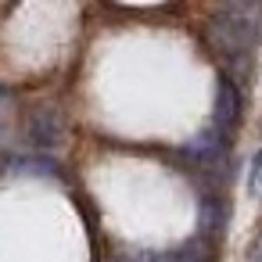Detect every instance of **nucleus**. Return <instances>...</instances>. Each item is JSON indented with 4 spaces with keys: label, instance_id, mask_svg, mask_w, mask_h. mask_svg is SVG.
I'll return each mask as SVG.
<instances>
[{
    "label": "nucleus",
    "instance_id": "obj_5",
    "mask_svg": "<svg viewBox=\"0 0 262 262\" xmlns=\"http://www.w3.org/2000/svg\"><path fill=\"white\" fill-rule=\"evenodd\" d=\"M248 194H251V198H262V151L251 158V169H248Z\"/></svg>",
    "mask_w": 262,
    "mask_h": 262
},
{
    "label": "nucleus",
    "instance_id": "obj_6",
    "mask_svg": "<svg viewBox=\"0 0 262 262\" xmlns=\"http://www.w3.org/2000/svg\"><path fill=\"white\" fill-rule=\"evenodd\" d=\"M8 169H18V172H26V169H29V172H43V176H47V172H54L47 162H33V158H15V162H8Z\"/></svg>",
    "mask_w": 262,
    "mask_h": 262
},
{
    "label": "nucleus",
    "instance_id": "obj_8",
    "mask_svg": "<svg viewBox=\"0 0 262 262\" xmlns=\"http://www.w3.org/2000/svg\"><path fill=\"white\" fill-rule=\"evenodd\" d=\"M248 258H251V262H262V233L248 244Z\"/></svg>",
    "mask_w": 262,
    "mask_h": 262
},
{
    "label": "nucleus",
    "instance_id": "obj_3",
    "mask_svg": "<svg viewBox=\"0 0 262 262\" xmlns=\"http://www.w3.org/2000/svg\"><path fill=\"white\" fill-rule=\"evenodd\" d=\"M61 133H65V126H61L58 112H40V115H33V140H36V144L51 147V144L61 140Z\"/></svg>",
    "mask_w": 262,
    "mask_h": 262
},
{
    "label": "nucleus",
    "instance_id": "obj_4",
    "mask_svg": "<svg viewBox=\"0 0 262 262\" xmlns=\"http://www.w3.org/2000/svg\"><path fill=\"white\" fill-rule=\"evenodd\" d=\"M223 147H226V137L212 126L208 133H201L198 140H190L187 155H190V158H198V162H212V158H219V155H223Z\"/></svg>",
    "mask_w": 262,
    "mask_h": 262
},
{
    "label": "nucleus",
    "instance_id": "obj_7",
    "mask_svg": "<svg viewBox=\"0 0 262 262\" xmlns=\"http://www.w3.org/2000/svg\"><path fill=\"white\" fill-rule=\"evenodd\" d=\"M11 104H15V97L0 86V140H4V133H8V115H11Z\"/></svg>",
    "mask_w": 262,
    "mask_h": 262
},
{
    "label": "nucleus",
    "instance_id": "obj_2",
    "mask_svg": "<svg viewBox=\"0 0 262 262\" xmlns=\"http://www.w3.org/2000/svg\"><path fill=\"white\" fill-rule=\"evenodd\" d=\"M237 119H241V94H237V86H233L230 79H223L219 101H215V129L226 137V133L237 126Z\"/></svg>",
    "mask_w": 262,
    "mask_h": 262
},
{
    "label": "nucleus",
    "instance_id": "obj_1",
    "mask_svg": "<svg viewBox=\"0 0 262 262\" xmlns=\"http://www.w3.org/2000/svg\"><path fill=\"white\" fill-rule=\"evenodd\" d=\"M262 36V8L226 4L208 18V40L219 54H244Z\"/></svg>",
    "mask_w": 262,
    "mask_h": 262
}]
</instances>
